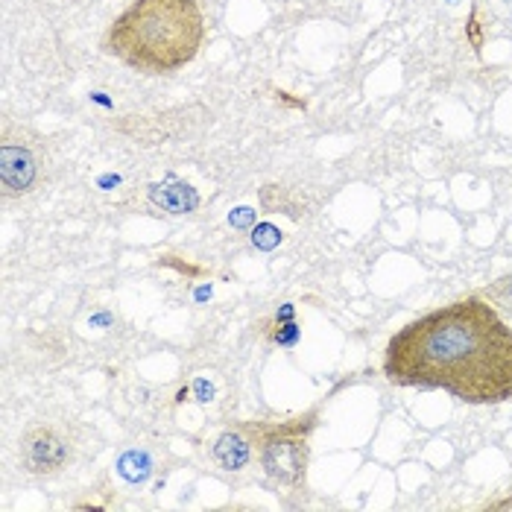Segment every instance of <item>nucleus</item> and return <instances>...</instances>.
I'll return each instance as SVG.
<instances>
[{"mask_svg":"<svg viewBox=\"0 0 512 512\" xmlns=\"http://www.w3.org/2000/svg\"><path fill=\"white\" fill-rule=\"evenodd\" d=\"M398 387L442 390L466 404L512 398V325L483 299H460L398 328L384 352Z\"/></svg>","mask_w":512,"mask_h":512,"instance_id":"obj_1","label":"nucleus"},{"mask_svg":"<svg viewBox=\"0 0 512 512\" xmlns=\"http://www.w3.org/2000/svg\"><path fill=\"white\" fill-rule=\"evenodd\" d=\"M205 41L199 0H135L106 30L103 47L138 74H176L197 59Z\"/></svg>","mask_w":512,"mask_h":512,"instance_id":"obj_2","label":"nucleus"},{"mask_svg":"<svg viewBox=\"0 0 512 512\" xmlns=\"http://www.w3.org/2000/svg\"><path fill=\"white\" fill-rule=\"evenodd\" d=\"M308 425H302V419L267 428L261 431L258 442V460L264 474L287 489H296L305 483L308 472Z\"/></svg>","mask_w":512,"mask_h":512,"instance_id":"obj_3","label":"nucleus"},{"mask_svg":"<svg viewBox=\"0 0 512 512\" xmlns=\"http://www.w3.org/2000/svg\"><path fill=\"white\" fill-rule=\"evenodd\" d=\"M21 460L24 469L39 477L59 474L71 463V442L56 428H33L21 439Z\"/></svg>","mask_w":512,"mask_h":512,"instance_id":"obj_4","label":"nucleus"},{"mask_svg":"<svg viewBox=\"0 0 512 512\" xmlns=\"http://www.w3.org/2000/svg\"><path fill=\"white\" fill-rule=\"evenodd\" d=\"M39 179V161L36 153L27 144H0V182L6 197H21L30 194Z\"/></svg>","mask_w":512,"mask_h":512,"instance_id":"obj_5","label":"nucleus"},{"mask_svg":"<svg viewBox=\"0 0 512 512\" xmlns=\"http://www.w3.org/2000/svg\"><path fill=\"white\" fill-rule=\"evenodd\" d=\"M214 460L226 472H240L252 460V439L243 434V431H226V434L214 442Z\"/></svg>","mask_w":512,"mask_h":512,"instance_id":"obj_6","label":"nucleus"},{"mask_svg":"<svg viewBox=\"0 0 512 512\" xmlns=\"http://www.w3.org/2000/svg\"><path fill=\"white\" fill-rule=\"evenodd\" d=\"M150 199L161 205L164 211H170V214H185V211H194L197 208V191L194 188H188V185H182V182H176V185H153L150 188Z\"/></svg>","mask_w":512,"mask_h":512,"instance_id":"obj_7","label":"nucleus"},{"mask_svg":"<svg viewBox=\"0 0 512 512\" xmlns=\"http://www.w3.org/2000/svg\"><path fill=\"white\" fill-rule=\"evenodd\" d=\"M120 474L132 483L144 480L150 474V457L147 454H138V451H129L123 460H120Z\"/></svg>","mask_w":512,"mask_h":512,"instance_id":"obj_8","label":"nucleus"},{"mask_svg":"<svg viewBox=\"0 0 512 512\" xmlns=\"http://www.w3.org/2000/svg\"><path fill=\"white\" fill-rule=\"evenodd\" d=\"M495 296H501V299L512 302V276L501 278V281L495 284Z\"/></svg>","mask_w":512,"mask_h":512,"instance_id":"obj_9","label":"nucleus"}]
</instances>
